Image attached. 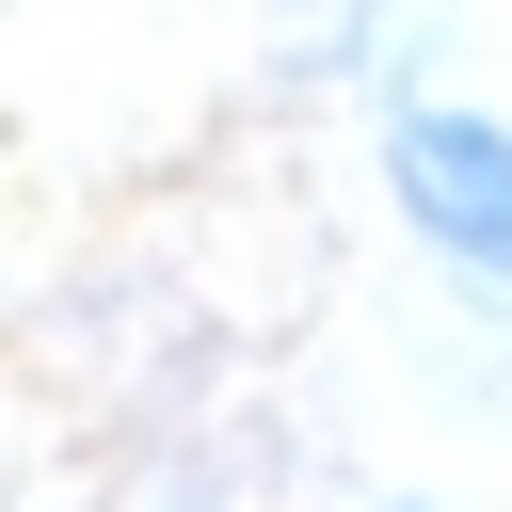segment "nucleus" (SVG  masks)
<instances>
[{"mask_svg":"<svg viewBox=\"0 0 512 512\" xmlns=\"http://www.w3.org/2000/svg\"><path fill=\"white\" fill-rule=\"evenodd\" d=\"M384 192L416 208V240H432V256H464V272H496V288H512V128H496V112H400Z\"/></svg>","mask_w":512,"mask_h":512,"instance_id":"f257e3e1","label":"nucleus"}]
</instances>
